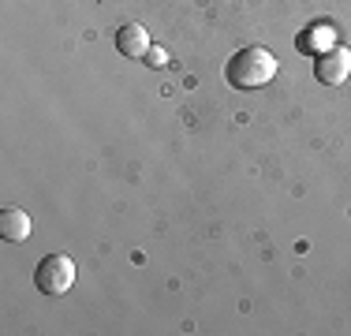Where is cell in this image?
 I'll list each match as a JSON object with an SVG mask.
<instances>
[{"label":"cell","mask_w":351,"mask_h":336,"mask_svg":"<svg viewBox=\"0 0 351 336\" xmlns=\"http://www.w3.org/2000/svg\"><path fill=\"white\" fill-rule=\"evenodd\" d=\"M314 75H317V82H325V86H344V82L351 79V53H348V49H340V45L317 53Z\"/></svg>","instance_id":"3"},{"label":"cell","mask_w":351,"mask_h":336,"mask_svg":"<svg viewBox=\"0 0 351 336\" xmlns=\"http://www.w3.org/2000/svg\"><path fill=\"white\" fill-rule=\"evenodd\" d=\"M332 41H337V34H332V27H329V23H317V27H311V41H306V45L332 49Z\"/></svg>","instance_id":"6"},{"label":"cell","mask_w":351,"mask_h":336,"mask_svg":"<svg viewBox=\"0 0 351 336\" xmlns=\"http://www.w3.org/2000/svg\"><path fill=\"white\" fill-rule=\"evenodd\" d=\"M27 235H30V217H27V209L8 206L4 213H0V239H4V243H23Z\"/></svg>","instance_id":"5"},{"label":"cell","mask_w":351,"mask_h":336,"mask_svg":"<svg viewBox=\"0 0 351 336\" xmlns=\"http://www.w3.org/2000/svg\"><path fill=\"white\" fill-rule=\"evenodd\" d=\"M116 49H120V56H128V60H146V53L154 45H149V30L142 27V23H123L120 30H116Z\"/></svg>","instance_id":"4"},{"label":"cell","mask_w":351,"mask_h":336,"mask_svg":"<svg viewBox=\"0 0 351 336\" xmlns=\"http://www.w3.org/2000/svg\"><path fill=\"white\" fill-rule=\"evenodd\" d=\"M224 75H228V82L236 90H262L265 82H273V75H277V56L262 45H247V49H239V53H232Z\"/></svg>","instance_id":"1"},{"label":"cell","mask_w":351,"mask_h":336,"mask_svg":"<svg viewBox=\"0 0 351 336\" xmlns=\"http://www.w3.org/2000/svg\"><path fill=\"white\" fill-rule=\"evenodd\" d=\"M146 64H149V67H165V64H169V53H165L161 45H154V49L146 53Z\"/></svg>","instance_id":"7"},{"label":"cell","mask_w":351,"mask_h":336,"mask_svg":"<svg viewBox=\"0 0 351 336\" xmlns=\"http://www.w3.org/2000/svg\"><path fill=\"white\" fill-rule=\"evenodd\" d=\"M34 284H38L41 296H49V299L68 296L71 284H75V262L68 254H45L34 269Z\"/></svg>","instance_id":"2"}]
</instances>
